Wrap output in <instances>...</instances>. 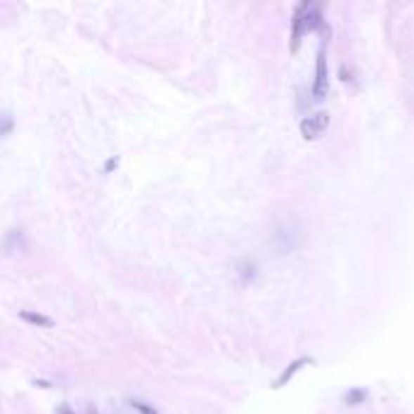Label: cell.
<instances>
[{
    "label": "cell",
    "instance_id": "1",
    "mask_svg": "<svg viewBox=\"0 0 414 414\" xmlns=\"http://www.w3.org/2000/svg\"><path fill=\"white\" fill-rule=\"evenodd\" d=\"M320 25H323V10H320L318 5L315 3L298 5L291 20V51H296L298 44L303 41V37L315 32Z\"/></svg>",
    "mask_w": 414,
    "mask_h": 414
},
{
    "label": "cell",
    "instance_id": "2",
    "mask_svg": "<svg viewBox=\"0 0 414 414\" xmlns=\"http://www.w3.org/2000/svg\"><path fill=\"white\" fill-rule=\"evenodd\" d=\"M330 129V114L327 112H315L301 119V136L305 141H318L323 138Z\"/></svg>",
    "mask_w": 414,
    "mask_h": 414
},
{
    "label": "cell",
    "instance_id": "3",
    "mask_svg": "<svg viewBox=\"0 0 414 414\" xmlns=\"http://www.w3.org/2000/svg\"><path fill=\"white\" fill-rule=\"evenodd\" d=\"M330 90V73H327V41L318 51V63H315V80H313V100H325Z\"/></svg>",
    "mask_w": 414,
    "mask_h": 414
},
{
    "label": "cell",
    "instance_id": "4",
    "mask_svg": "<svg viewBox=\"0 0 414 414\" xmlns=\"http://www.w3.org/2000/svg\"><path fill=\"white\" fill-rule=\"evenodd\" d=\"M310 363H313V358H298V361H293V363H288L286 366V370H283V373L279 375V378L274 380V388H283V385L288 383V380L293 378V375L298 373V370H303V366H310Z\"/></svg>",
    "mask_w": 414,
    "mask_h": 414
},
{
    "label": "cell",
    "instance_id": "5",
    "mask_svg": "<svg viewBox=\"0 0 414 414\" xmlns=\"http://www.w3.org/2000/svg\"><path fill=\"white\" fill-rule=\"evenodd\" d=\"M20 318L25 320V323L34 325V327H46V330H51V327H53L51 318H46V315H41V313H34V310H22Z\"/></svg>",
    "mask_w": 414,
    "mask_h": 414
},
{
    "label": "cell",
    "instance_id": "6",
    "mask_svg": "<svg viewBox=\"0 0 414 414\" xmlns=\"http://www.w3.org/2000/svg\"><path fill=\"white\" fill-rule=\"evenodd\" d=\"M363 400H366V390H358V388H351L344 395V402H347L349 407H358Z\"/></svg>",
    "mask_w": 414,
    "mask_h": 414
},
{
    "label": "cell",
    "instance_id": "7",
    "mask_svg": "<svg viewBox=\"0 0 414 414\" xmlns=\"http://www.w3.org/2000/svg\"><path fill=\"white\" fill-rule=\"evenodd\" d=\"M13 129H15L13 114H0V138H3V136H10V134H13Z\"/></svg>",
    "mask_w": 414,
    "mask_h": 414
},
{
    "label": "cell",
    "instance_id": "8",
    "mask_svg": "<svg viewBox=\"0 0 414 414\" xmlns=\"http://www.w3.org/2000/svg\"><path fill=\"white\" fill-rule=\"evenodd\" d=\"M136 410H138L141 414H160V412H157L155 410V407H150V405H143V402H136Z\"/></svg>",
    "mask_w": 414,
    "mask_h": 414
},
{
    "label": "cell",
    "instance_id": "9",
    "mask_svg": "<svg viewBox=\"0 0 414 414\" xmlns=\"http://www.w3.org/2000/svg\"><path fill=\"white\" fill-rule=\"evenodd\" d=\"M119 165V160H117V157H109V160H107V165H105V170L109 172V170H114V167H117Z\"/></svg>",
    "mask_w": 414,
    "mask_h": 414
},
{
    "label": "cell",
    "instance_id": "10",
    "mask_svg": "<svg viewBox=\"0 0 414 414\" xmlns=\"http://www.w3.org/2000/svg\"><path fill=\"white\" fill-rule=\"evenodd\" d=\"M58 414H75L73 410H70V407L68 405H61V407H58Z\"/></svg>",
    "mask_w": 414,
    "mask_h": 414
},
{
    "label": "cell",
    "instance_id": "11",
    "mask_svg": "<svg viewBox=\"0 0 414 414\" xmlns=\"http://www.w3.org/2000/svg\"><path fill=\"white\" fill-rule=\"evenodd\" d=\"M85 414H97V410H95V407H87V412Z\"/></svg>",
    "mask_w": 414,
    "mask_h": 414
}]
</instances>
